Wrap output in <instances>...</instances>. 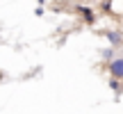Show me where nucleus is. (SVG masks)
Instances as JSON below:
<instances>
[{
  "label": "nucleus",
  "instance_id": "f257e3e1",
  "mask_svg": "<svg viewBox=\"0 0 123 114\" xmlns=\"http://www.w3.org/2000/svg\"><path fill=\"white\" fill-rule=\"evenodd\" d=\"M110 73H112V78H116V80H123V57H114V59H110Z\"/></svg>",
  "mask_w": 123,
  "mask_h": 114
},
{
  "label": "nucleus",
  "instance_id": "f03ea898",
  "mask_svg": "<svg viewBox=\"0 0 123 114\" xmlns=\"http://www.w3.org/2000/svg\"><path fill=\"white\" fill-rule=\"evenodd\" d=\"M105 37H107V39H110L112 41V44H121V34H119V32H105Z\"/></svg>",
  "mask_w": 123,
  "mask_h": 114
},
{
  "label": "nucleus",
  "instance_id": "7ed1b4c3",
  "mask_svg": "<svg viewBox=\"0 0 123 114\" xmlns=\"http://www.w3.org/2000/svg\"><path fill=\"white\" fill-rule=\"evenodd\" d=\"M80 12L84 14V18H87V23H93V14H91V9H87V7H78Z\"/></svg>",
  "mask_w": 123,
  "mask_h": 114
},
{
  "label": "nucleus",
  "instance_id": "20e7f679",
  "mask_svg": "<svg viewBox=\"0 0 123 114\" xmlns=\"http://www.w3.org/2000/svg\"><path fill=\"white\" fill-rule=\"evenodd\" d=\"M112 55H114V50H105V53H103V57H105V59H114Z\"/></svg>",
  "mask_w": 123,
  "mask_h": 114
},
{
  "label": "nucleus",
  "instance_id": "39448f33",
  "mask_svg": "<svg viewBox=\"0 0 123 114\" xmlns=\"http://www.w3.org/2000/svg\"><path fill=\"white\" fill-rule=\"evenodd\" d=\"M110 87H114L116 91H121V87H119V82H116V78H114V80H112V82H110Z\"/></svg>",
  "mask_w": 123,
  "mask_h": 114
}]
</instances>
